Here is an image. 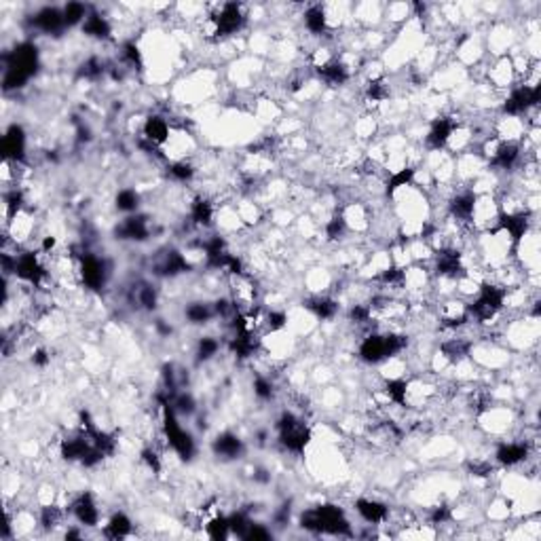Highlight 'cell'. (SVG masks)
Listing matches in <instances>:
<instances>
[{
    "label": "cell",
    "mask_w": 541,
    "mask_h": 541,
    "mask_svg": "<svg viewBox=\"0 0 541 541\" xmlns=\"http://www.w3.org/2000/svg\"><path fill=\"white\" fill-rule=\"evenodd\" d=\"M360 357L366 364H381L385 360H391V351H389V338L387 334H368L362 345H360Z\"/></svg>",
    "instance_id": "cell-10"
},
{
    "label": "cell",
    "mask_w": 541,
    "mask_h": 541,
    "mask_svg": "<svg viewBox=\"0 0 541 541\" xmlns=\"http://www.w3.org/2000/svg\"><path fill=\"white\" fill-rule=\"evenodd\" d=\"M38 68V49L34 42H19L13 51L5 53V91L21 89Z\"/></svg>",
    "instance_id": "cell-1"
},
{
    "label": "cell",
    "mask_w": 541,
    "mask_h": 541,
    "mask_svg": "<svg viewBox=\"0 0 541 541\" xmlns=\"http://www.w3.org/2000/svg\"><path fill=\"white\" fill-rule=\"evenodd\" d=\"M3 153L9 163L26 161V131L21 125H11L3 138Z\"/></svg>",
    "instance_id": "cell-13"
},
{
    "label": "cell",
    "mask_w": 541,
    "mask_h": 541,
    "mask_svg": "<svg viewBox=\"0 0 541 541\" xmlns=\"http://www.w3.org/2000/svg\"><path fill=\"white\" fill-rule=\"evenodd\" d=\"M305 307L317 317V319H332L338 313V303L330 297H313L305 303Z\"/></svg>",
    "instance_id": "cell-24"
},
{
    "label": "cell",
    "mask_w": 541,
    "mask_h": 541,
    "mask_svg": "<svg viewBox=\"0 0 541 541\" xmlns=\"http://www.w3.org/2000/svg\"><path fill=\"white\" fill-rule=\"evenodd\" d=\"M273 393H275V387H273V383H270L266 377H256L254 379V396L258 400L266 402V400L273 398Z\"/></svg>",
    "instance_id": "cell-41"
},
{
    "label": "cell",
    "mask_w": 541,
    "mask_h": 541,
    "mask_svg": "<svg viewBox=\"0 0 541 541\" xmlns=\"http://www.w3.org/2000/svg\"><path fill=\"white\" fill-rule=\"evenodd\" d=\"M303 21H305V28L309 34L313 36H324L330 28L328 23V11L324 5H311L305 9V15H303Z\"/></svg>",
    "instance_id": "cell-18"
},
{
    "label": "cell",
    "mask_w": 541,
    "mask_h": 541,
    "mask_svg": "<svg viewBox=\"0 0 541 541\" xmlns=\"http://www.w3.org/2000/svg\"><path fill=\"white\" fill-rule=\"evenodd\" d=\"M114 205L118 212H125V214H134L138 207H140V194L138 190L134 188H123L116 192V199H114Z\"/></svg>",
    "instance_id": "cell-30"
},
{
    "label": "cell",
    "mask_w": 541,
    "mask_h": 541,
    "mask_svg": "<svg viewBox=\"0 0 541 541\" xmlns=\"http://www.w3.org/2000/svg\"><path fill=\"white\" fill-rule=\"evenodd\" d=\"M275 429H277L279 444L294 455L305 453V449L311 442V429L305 425V421L301 419V416H297L290 410L281 412V416L275 423Z\"/></svg>",
    "instance_id": "cell-4"
},
{
    "label": "cell",
    "mask_w": 541,
    "mask_h": 541,
    "mask_svg": "<svg viewBox=\"0 0 541 541\" xmlns=\"http://www.w3.org/2000/svg\"><path fill=\"white\" fill-rule=\"evenodd\" d=\"M64 21H66V28H72V26H83V21L87 19L89 15V7L83 5V3H68L64 9Z\"/></svg>",
    "instance_id": "cell-29"
},
{
    "label": "cell",
    "mask_w": 541,
    "mask_h": 541,
    "mask_svg": "<svg viewBox=\"0 0 541 541\" xmlns=\"http://www.w3.org/2000/svg\"><path fill=\"white\" fill-rule=\"evenodd\" d=\"M136 303L146 311H155L159 305V294L151 284H140L136 288Z\"/></svg>",
    "instance_id": "cell-31"
},
{
    "label": "cell",
    "mask_w": 541,
    "mask_h": 541,
    "mask_svg": "<svg viewBox=\"0 0 541 541\" xmlns=\"http://www.w3.org/2000/svg\"><path fill=\"white\" fill-rule=\"evenodd\" d=\"M470 349H472V342H467L463 338H451L442 345V355L453 364H459L470 355Z\"/></svg>",
    "instance_id": "cell-25"
},
{
    "label": "cell",
    "mask_w": 541,
    "mask_h": 541,
    "mask_svg": "<svg viewBox=\"0 0 541 541\" xmlns=\"http://www.w3.org/2000/svg\"><path fill=\"white\" fill-rule=\"evenodd\" d=\"M70 512L77 518V523L83 527H97V523H100V509H97V503L91 493L79 495L75 503H72Z\"/></svg>",
    "instance_id": "cell-16"
},
{
    "label": "cell",
    "mask_w": 541,
    "mask_h": 541,
    "mask_svg": "<svg viewBox=\"0 0 541 541\" xmlns=\"http://www.w3.org/2000/svg\"><path fill=\"white\" fill-rule=\"evenodd\" d=\"M355 512L368 525H381L387 520V516H389V507L385 503L375 501V499H364V497L355 501Z\"/></svg>",
    "instance_id": "cell-19"
},
{
    "label": "cell",
    "mask_w": 541,
    "mask_h": 541,
    "mask_svg": "<svg viewBox=\"0 0 541 541\" xmlns=\"http://www.w3.org/2000/svg\"><path fill=\"white\" fill-rule=\"evenodd\" d=\"M264 324H266V330L270 332H279L286 328L288 324V315L284 311H268L266 317H264Z\"/></svg>",
    "instance_id": "cell-42"
},
{
    "label": "cell",
    "mask_w": 541,
    "mask_h": 541,
    "mask_svg": "<svg viewBox=\"0 0 541 541\" xmlns=\"http://www.w3.org/2000/svg\"><path fill=\"white\" fill-rule=\"evenodd\" d=\"M142 461H144L146 465H149L155 474L161 472V457H159V453H157L155 449H144V451H142Z\"/></svg>",
    "instance_id": "cell-43"
},
{
    "label": "cell",
    "mask_w": 541,
    "mask_h": 541,
    "mask_svg": "<svg viewBox=\"0 0 541 541\" xmlns=\"http://www.w3.org/2000/svg\"><path fill=\"white\" fill-rule=\"evenodd\" d=\"M114 237L123 241H146L151 237L149 218L144 214H129L121 225L114 227Z\"/></svg>",
    "instance_id": "cell-8"
},
{
    "label": "cell",
    "mask_w": 541,
    "mask_h": 541,
    "mask_svg": "<svg viewBox=\"0 0 541 541\" xmlns=\"http://www.w3.org/2000/svg\"><path fill=\"white\" fill-rule=\"evenodd\" d=\"M347 229H349V225H347V220H345V216L342 214H336V216H332L328 223H326V237L330 239V241H336V239H340L342 235L347 233Z\"/></svg>",
    "instance_id": "cell-35"
},
{
    "label": "cell",
    "mask_w": 541,
    "mask_h": 541,
    "mask_svg": "<svg viewBox=\"0 0 541 541\" xmlns=\"http://www.w3.org/2000/svg\"><path fill=\"white\" fill-rule=\"evenodd\" d=\"M64 520V512L58 507V505H45L42 512H40V525L45 529H53L58 525H62Z\"/></svg>",
    "instance_id": "cell-38"
},
{
    "label": "cell",
    "mask_w": 541,
    "mask_h": 541,
    "mask_svg": "<svg viewBox=\"0 0 541 541\" xmlns=\"http://www.w3.org/2000/svg\"><path fill=\"white\" fill-rule=\"evenodd\" d=\"M161 410H163V433H165L167 444L171 446V451H174L182 461H186V463L192 461V457L197 453L192 436L178 423L176 410L171 408L169 404L161 406Z\"/></svg>",
    "instance_id": "cell-5"
},
{
    "label": "cell",
    "mask_w": 541,
    "mask_h": 541,
    "mask_svg": "<svg viewBox=\"0 0 541 541\" xmlns=\"http://www.w3.org/2000/svg\"><path fill=\"white\" fill-rule=\"evenodd\" d=\"M188 268H190V264H188L186 256L180 254L178 250H165V252L157 254V258L153 262V270L159 277H176L180 273H186Z\"/></svg>",
    "instance_id": "cell-9"
},
{
    "label": "cell",
    "mask_w": 541,
    "mask_h": 541,
    "mask_svg": "<svg viewBox=\"0 0 541 541\" xmlns=\"http://www.w3.org/2000/svg\"><path fill=\"white\" fill-rule=\"evenodd\" d=\"M106 72V66L100 58H89L81 64L79 68V77L81 79H87V81H95V79H100L102 75Z\"/></svg>",
    "instance_id": "cell-33"
},
{
    "label": "cell",
    "mask_w": 541,
    "mask_h": 541,
    "mask_svg": "<svg viewBox=\"0 0 541 541\" xmlns=\"http://www.w3.org/2000/svg\"><path fill=\"white\" fill-rule=\"evenodd\" d=\"M412 178H414V169L412 167H400V169H396L389 176V180H387V186H385L387 194H393L396 190L408 186L412 182Z\"/></svg>",
    "instance_id": "cell-32"
},
{
    "label": "cell",
    "mask_w": 541,
    "mask_h": 541,
    "mask_svg": "<svg viewBox=\"0 0 541 541\" xmlns=\"http://www.w3.org/2000/svg\"><path fill=\"white\" fill-rule=\"evenodd\" d=\"M317 77L322 79L328 87H340L351 79L349 66L340 60H330L324 66H317Z\"/></svg>",
    "instance_id": "cell-17"
},
{
    "label": "cell",
    "mask_w": 541,
    "mask_h": 541,
    "mask_svg": "<svg viewBox=\"0 0 541 541\" xmlns=\"http://www.w3.org/2000/svg\"><path fill=\"white\" fill-rule=\"evenodd\" d=\"M131 529H134V525H131V520L127 518V516L123 512H116L112 518L108 520V525L104 529V535L110 537V539H123V537H127L131 533Z\"/></svg>",
    "instance_id": "cell-27"
},
{
    "label": "cell",
    "mask_w": 541,
    "mask_h": 541,
    "mask_svg": "<svg viewBox=\"0 0 541 541\" xmlns=\"http://www.w3.org/2000/svg\"><path fill=\"white\" fill-rule=\"evenodd\" d=\"M169 176L176 182H190L194 178V167L186 161H176L169 165Z\"/></svg>",
    "instance_id": "cell-37"
},
{
    "label": "cell",
    "mask_w": 541,
    "mask_h": 541,
    "mask_svg": "<svg viewBox=\"0 0 541 541\" xmlns=\"http://www.w3.org/2000/svg\"><path fill=\"white\" fill-rule=\"evenodd\" d=\"M169 406L176 410V414H186V416H190L197 410V402L190 393H176Z\"/></svg>",
    "instance_id": "cell-36"
},
{
    "label": "cell",
    "mask_w": 541,
    "mask_h": 541,
    "mask_svg": "<svg viewBox=\"0 0 541 541\" xmlns=\"http://www.w3.org/2000/svg\"><path fill=\"white\" fill-rule=\"evenodd\" d=\"M301 527L311 533H328V535H351V525L345 512L338 505H317L307 509L301 516Z\"/></svg>",
    "instance_id": "cell-2"
},
{
    "label": "cell",
    "mask_w": 541,
    "mask_h": 541,
    "mask_svg": "<svg viewBox=\"0 0 541 541\" xmlns=\"http://www.w3.org/2000/svg\"><path fill=\"white\" fill-rule=\"evenodd\" d=\"M212 453L218 459H223V461H235V459H239L245 453V444H243V440L237 433L225 431V433H218L214 438Z\"/></svg>",
    "instance_id": "cell-14"
},
{
    "label": "cell",
    "mask_w": 541,
    "mask_h": 541,
    "mask_svg": "<svg viewBox=\"0 0 541 541\" xmlns=\"http://www.w3.org/2000/svg\"><path fill=\"white\" fill-rule=\"evenodd\" d=\"M495 457H497V461L501 465H507V467L518 465V463L527 461L529 444H527V442H503V444L497 449Z\"/></svg>",
    "instance_id": "cell-20"
},
{
    "label": "cell",
    "mask_w": 541,
    "mask_h": 541,
    "mask_svg": "<svg viewBox=\"0 0 541 541\" xmlns=\"http://www.w3.org/2000/svg\"><path fill=\"white\" fill-rule=\"evenodd\" d=\"M79 275L89 290H102L110 275V266L104 258L85 252L79 254Z\"/></svg>",
    "instance_id": "cell-7"
},
{
    "label": "cell",
    "mask_w": 541,
    "mask_h": 541,
    "mask_svg": "<svg viewBox=\"0 0 541 541\" xmlns=\"http://www.w3.org/2000/svg\"><path fill=\"white\" fill-rule=\"evenodd\" d=\"M505 299H507V288L486 281L476 290V299L470 305H465V311L470 315V319L486 324L499 315V311L505 305Z\"/></svg>",
    "instance_id": "cell-3"
},
{
    "label": "cell",
    "mask_w": 541,
    "mask_h": 541,
    "mask_svg": "<svg viewBox=\"0 0 541 541\" xmlns=\"http://www.w3.org/2000/svg\"><path fill=\"white\" fill-rule=\"evenodd\" d=\"M184 313L190 324H207L210 319L216 317L214 305H207V303H190Z\"/></svg>",
    "instance_id": "cell-28"
},
{
    "label": "cell",
    "mask_w": 541,
    "mask_h": 541,
    "mask_svg": "<svg viewBox=\"0 0 541 541\" xmlns=\"http://www.w3.org/2000/svg\"><path fill=\"white\" fill-rule=\"evenodd\" d=\"M49 362H51V355H49V351L47 349H36L34 351V355H32V364L34 366H38V368H45V366H49Z\"/></svg>",
    "instance_id": "cell-47"
},
{
    "label": "cell",
    "mask_w": 541,
    "mask_h": 541,
    "mask_svg": "<svg viewBox=\"0 0 541 541\" xmlns=\"http://www.w3.org/2000/svg\"><path fill=\"white\" fill-rule=\"evenodd\" d=\"M408 381L406 379H389L385 381V396L389 402L398 406H408Z\"/></svg>",
    "instance_id": "cell-26"
},
{
    "label": "cell",
    "mask_w": 541,
    "mask_h": 541,
    "mask_svg": "<svg viewBox=\"0 0 541 541\" xmlns=\"http://www.w3.org/2000/svg\"><path fill=\"white\" fill-rule=\"evenodd\" d=\"M220 351V340L214 336H203L197 342V362H207Z\"/></svg>",
    "instance_id": "cell-34"
},
{
    "label": "cell",
    "mask_w": 541,
    "mask_h": 541,
    "mask_svg": "<svg viewBox=\"0 0 541 541\" xmlns=\"http://www.w3.org/2000/svg\"><path fill=\"white\" fill-rule=\"evenodd\" d=\"M429 518H431V525H444V523H449L451 520V507H446V505L433 507Z\"/></svg>",
    "instance_id": "cell-45"
},
{
    "label": "cell",
    "mask_w": 541,
    "mask_h": 541,
    "mask_svg": "<svg viewBox=\"0 0 541 541\" xmlns=\"http://www.w3.org/2000/svg\"><path fill=\"white\" fill-rule=\"evenodd\" d=\"M455 131H457V123L451 116H438L431 123V127L427 131V138H425L427 149L429 151H442V149H446V144L453 140Z\"/></svg>",
    "instance_id": "cell-11"
},
{
    "label": "cell",
    "mask_w": 541,
    "mask_h": 541,
    "mask_svg": "<svg viewBox=\"0 0 541 541\" xmlns=\"http://www.w3.org/2000/svg\"><path fill=\"white\" fill-rule=\"evenodd\" d=\"M190 220L197 227H212L214 220V205L205 197H197V199L190 203Z\"/></svg>",
    "instance_id": "cell-23"
},
{
    "label": "cell",
    "mask_w": 541,
    "mask_h": 541,
    "mask_svg": "<svg viewBox=\"0 0 541 541\" xmlns=\"http://www.w3.org/2000/svg\"><path fill=\"white\" fill-rule=\"evenodd\" d=\"M207 535L212 539H227L231 535V529H229V518L227 516H216L214 520H210L207 525Z\"/></svg>",
    "instance_id": "cell-39"
},
{
    "label": "cell",
    "mask_w": 541,
    "mask_h": 541,
    "mask_svg": "<svg viewBox=\"0 0 541 541\" xmlns=\"http://www.w3.org/2000/svg\"><path fill=\"white\" fill-rule=\"evenodd\" d=\"M270 537H273V533H270L268 529H264L262 525H256V523H252L248 533L243 535V539H248V541H252V539H270Z\"/></svg>",
    "instance_id": "cell-44"
},
{
    "label": "cell",
    "mask_w": 541,
    "mask_h": 541,
    "mask_svg": "<svg viewBox=\"0 0 541 541\" xmlns=\"http://www.w3.org/2000/svg\"><path fill=\"white\" fill-rule=\"evenodd\" d=\"M121 58H123V62H125L127 66L142 70V53H140V49H138L136 42H125V45H123Z\"/></svg>",
    "instance_id": "cell-40"
},
{
    "label": "cell",
    "mask_w": 541,
    "mask_h": 541,
    "mask_svg": "<svg viewBox=\"0 0 541 541\" xmlns=\"http://www.w3.org/2000/svg\"><path fill=\"white\" fill-rule=\"evenodd\" d=\"M541 100V89L539 85H518L509 91V95L505 97L503 102V112L512 118H518L520 114L529 112L531 108H535Z\"/></svg>",
    "instance_id": "cell-6"
},
{
    "label": "cell",
    "mask_w": 541,
    "mask_h": 541,
    "mask_svg": "<svg viewBox=\"0 0 541 541\" xmlns=\"http://www.w3.org/2000/svg\"><path fill=\"white\" fill-rule=\"evenodd\" d=\"M81 30H83L85 36L95 38V40H106V38H110V34H112L110 21H108L104 15L95 13V11H89V15H87V19L83 21Z\"/></svg>",
    "instance_id": "cell-21"
},
{
    "label": "cell",
    "mask_w": 541,
    "mask_h": 541,
    "mask_svg": "<svg viewBox=\"0 0 541 541\" xmlns=\"http://www.w3.org/2000/svg\"><path fill=\"white\" fill-rule=\"evenodd\" d=\"M144 140H149L155 146H163L169 140V125L167 121L159 114H151L149 118L144 121Z\"/></svg>",
    "instance_id": "cell-22"
},
{
    "label": "cell",
    "mask_w": 541,
    "mask_h": 541,
    "mask_svg": "<svg viewBox=\"0 0 541 541\" xmlns=\"http://www.w3.org/2000/svg\"><path fill=\"white\" fill-rule=\"evenodd\" d=\"M467 467H470V472L472 476H490V472H493V467H490V463H484V461H470L467 463Z\"/></svg>",
    "instance_id": "cell-46"
},
{
    "label": "cell",
    "mask_w": 541,
    "mask_h": 541,
    "mask_svg": "<svg viewBox=\"0 0 541 541\" xmlns=\"http://www.w3.org/2000/svg\"><path fill=\"white\" fill-rule=\"evenodd\" d=\"M30 23L32 28H36L42 34H62L66 30L64 11L58 7H42L40 11L34 13Z\"/></svg>",
    "instance_id": "cell-12"
},
{
    "label": "cell",
    "mask_w": 541,
    "mask_h": 541,
    "mask_svg": "<svg viewBox=\"0 0 541 541\" xmlns=\"http://www.w3.org/2000/svg\"><path fill=\"white\" fill-rule=\"evenodd\" d=\"M478 197L472 190H463L451 197L449 201V214L457 220V223H470L476 214V203Z\"/></svg>",
    "instance_id": "cell-15"
}]
</instances>
